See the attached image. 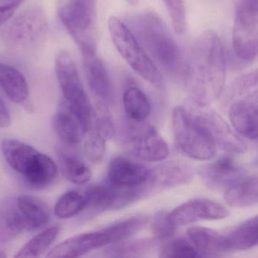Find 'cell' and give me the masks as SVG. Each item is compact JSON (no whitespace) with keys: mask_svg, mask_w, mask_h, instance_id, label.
I'll use <instances>...</instances> for the list:
<instances>
[{"mask_svg":"<svg viewBox=\"0 0 258 258\" xmlns=\"http://www.w3.org/2000/svg\"><path fill=\"white\" fill-rule=\"evenodd\" d=\"M176 228L169 218L168 214L160 212L155 216L152 224V230L155 238L167 239L174 233Z\"/></svg>","mask_w":258,"mask_h":258,"instance_id":"obj_32","label":"cell"},{"mask_svg":"<svg viewBox=\"0 0 258 258\" xmlns=\"http://www.w3.org/2000/svg\"><path fill=\"white\" fill-rule=\"evenodd\" d=\"M229 215L224 206L207 199H192L168 213L169 218L176 229L200 220H221Z\"/></svg>","mask_w":258,"mask_h":258,"instance_id":"obj_10","label":"cell"},{"mask_svg":"<svg viewBox=\"0 0 258 258\" xmlns=\"http://www.w3.org/2000/svg\"><path fill=\"white\" fill-rule=\"evenodd\" d=\"M12 118L10 111L4 101L0 98V128H7L11 126Z\"/></svg>","mask_w":258,"mask_h":258,"instance_id":"obj_35","label":"cell"},{"mask_svg":"<svg viewBox=\"0 0 258 258\" xmlns=\"http://www.w3.org/2000/svg\"><path fill=\"white\" fill-rule=\"evenodd\" d=\"M164 3L168 10L175 32L183 34L186 24L183 0H164Z\"/></svg>","mask_w":258,"mask_h":258,"instance_id":"obj_31","label":"cell"},{"mask_svg":"<svg viewBox=\"0 0 258 258\" xmlns=\"http://www.w3.org/2000/svg\"><path fill=\"white\" fill-rule=\"evenodd\" d=\"M52 122L57 135L70 146L79 144L90 129L64 100L58 105Z\"/></svg>","mask_w":258,"mask_h":258,"instance_id":"obj_14","label":"cell"},{"mask_svg":"<svg viewBox=\"0 0 258 258\" xmlns=\"http://www.w3.org/2000/svg\"><path fill=\"white\" fill-rule=\"evenodd\" d=\"M187 235L198 251L209 256L228 251L225 235L214 229L192 226L187 230Z\"/></svg>","mask_w":258,"mask_h":258,"instance_id":"obj_21","label":"cell"},{"mask_svg":"<svg viewBox=\"0 0 258 258\" xmlns=\"http://www.w3.org/2000/svg\"><path fill=\"white\" fill-rule=\"evenodd\" d=\"M123 107L126 115L137 122L142 121L149 117L151 105L145 93L137 88L126 89L123 96Z\"/></svg>","mask_w":258,"mask_h":258,"instance_id":"obj_25","label":"cell"},{"mask_svg":"<svg viewBox=\"0 0 258 258\" xmlns=\"http://www.w3.org/2000/svg\"><path fill=\"white\" fill-rule=\"evenodd\" d=\"M225 202L232 207L247 208L258 202V180L256 176H247L235 181L226 188Z\"/></svg>","mask_w":258,"mask_h":258,"instance_id":"obj_20","label":"cell"},{"mask_svg":"<svg viewBox=\"0 0 258 258\" xmlns=\"http://www.w3.org/2000/svg\"><path fill=\"white\" fill-rule=\"evenodd\" d=\"M7 256L5 252L3 251V250H0V258H6Z\"/></svg>","mask_w":258,"mask_h":258,"instance_id":"obj_37","label":"cell"},{"mask_svg":"<svg viewBox=\"0 0 258 258\" xmlns=\"http://www.w3.org/2000/svg\"><path fill=\"white\" fill-rule=\"evenodd\" d=\"M131 146L138 158L151 162L164 161L170 154L168 145L153 126H148L136 134Z\"/></svg>","mask_w":258,"mask_h":258,"instance_id":"obj_15","label":"cell"},{"mask_svg":"<svg viewBox=\"0 0 258 258\" xmlns=\"http://www.w3.org/2000/svg\"><path fill=\"white\" fill-rule=\"evenodd\" d=\"M107 138L93 127H90L86 134L84 150L87 160L93 164H99L102 161L105 152Z\"/></svg>","mask_w":258,"mask_h":258,"instance_id":"obj_29","label":"cell"},{"mask_svg":"<svg viewBox=\"0 0 258 258\" xmlns=\"http://www.w3.org/2000/svg\"><path fill=\"white\" fill-rule=\"evenodd\" d=\"M150 174L151 170L143 164L117 157L110 163L108 182L123 188H137L143 185Z\"/></svg>","mask_w":258,"mask_h":258,"instance_id":"obj_12","label":"cell"},{"mask_svg":"<svg viewBox=\"0 0 258 258\" xmlns=\"http://www.w3.org/2000/svg\"><path fill=\"white\" fill-rule=\"evenodd\" d=\"M108 30L114 46L126 63L146 81L156 87H161V73L143 50L132 31L116 17L110 18Z\"/></svg>","mask_w":258,"mask_h":258,"instance_id":"obj_6","label":"cell"},{"mask_svg":"<svg viewBox=\"0 0 258 258\" xmlns=\"http://www.w3.org/2000/svg\"><path fill=\"white\" fill-rule=\"evenodd\" d=\"M18 208L29 224L31 230L43 227L49 223L50 211L41 199L29 195L16 198Z\"/></svg>","mask_w":258,"mask_h":258,"instance_id":"obj_22","label":"cell"},{"mask_svg":"<svg viewBox=\"0 0 258 258\" xmlns=\"http://www.w3.org/2000/svg\"><path fill=\"white\" fill-rule=\"evenodd\" d=\"M190 71L199 101L209 102L220 96L226 79V58L221 40L214 31H205L198 37Z\"/></svg>","mask_w":258,"mask_h":258,"instance_id":"obj_2","label":"cell"},{"mask_svg":"<svg viewBox=\"0 0 258 258\" xmlns=\"http://www.w3.org/2000/svg\"><path fill=\"white\" fill-rule=\"evenodd\" d=\"M48 30L46 13L40 7H33L21 13L7 25L3 37L12 49L31 52L44 43Z\"/></svg>","mask_w":258,"mask_h":258,"instance_id":"obj_7","label":"cell"},{"mask_svg":"<svg viewBox=\"0 0 258 258\" xmlns=\"http://www.w3.org/2000/svg\"><path fill=\"white\" fill-rule=\"evenodd\" d=\"M158 255L164 258H194L199 256L197 249L183 238L169 241L161 247Z\"/></svg>","mask_w":258,"mask_h":258,"instance_id":"obj_30","label":"cell"},{"mask_svg":"<svg viewBox=\"0 0 258 258\" xmlns=\"http://www.w3.org/2000/svg\"><path fill=\"white\" fill-rule=\"evenodd\" d=\"M146 245L145 243H133V244H121L120 245L116 246L111 250V253H117V256H119L120 253H123L122 256H127V253H130L131 256H132V253H138V252L141 251L143 249L142 247H145Z\"/></svg>","mask_w":258,"mask_h":258,"instance_id":"obj_34","label":"cell"},{"mask_svg":"<svg viewBox=\"0 0 258 258\" xmlns=\"http://www.w3.org/2000/svg\"><path fill=\"white\" fill-rule=\"evenodd\" d=\"M258 241L257 217L244 222L225 235L226 248L231 250H244L254 247Z\"/></svg>","mask_w":258,"mask_h":258,"instance_id":"obj_23","label":"cell"},{"mask_svg":"<svg viewBox=\"0 0 258 258\" xmlns=\"http://www.w3.org/2000/svg\"><path fill=\"white\" fill-rule=\"evenodd\" d=\"M172 123L175 145L181 153L197 161H209L215 156V139L202 120L178 106L172 114Z\"/></svg>","mask_w":258,"mask_h":258,"instance_id":"obj_5","label":"cell"},{"mask_svg":"<svg viewBox=\"0 0 258 258\" xmlns=\"http://www.w3.org/2000/svg\"><path fill=\"white\" fill-rule=\"evenodd\" d=\"M59 226H54L45 229L30 239L18 251L16 257L37 258L49 250L60 233Z\"/></svg>","mask_w":258,"mask_h":258,"instance_id":"obj_24","label":"cell"},{"mask_svg":"<svg viewBox=\"0 0 258 258\" xmlns=\"http://www.w3.org/2000/svg\"><path fill=\"white\" fill-rule=\"evenodd\" d=\"M29 230L31 227L18 208L16 198H8L0 202V243L10 241Z\"/></svg>","mask_w":258,"mask_h":258,"instance_id":"obj_17","label":"cell"},{"mask_svg":"<svg viewBox=\"0 0 258 258\" xmlns=\"http://www.w3.org/2000/svg\"><path fill=\"white\" fill-rule=\"evenodd\" d=\"M108 240L103 230L75 235L55 245L46 257H79L95 249L108 245Z\"/></svg>","mask_w":258,"mask_h":258,"instance_id":"obj_11","label":"cell"},{"mask_svg":"<svg viewBox=\"0 0 258 258\" xmlns=\"http://www.w3.org/2000/svg\"><path fill=\"white\" fill-rule=\"evenodd\" d=\"M58 16L82 55L96 53L97 0H59Z\"/></svg>","mask_w":258,"mask_h":258,"instance_id":"obj_4","label":"cell"},{"mask_svg":"<svg viewBox=\"0 0 258 258\" xmlns=\"http://www.w3.org/2000/svg\"><path fill=\"white\" fill-rule=\"evenodd\" d=\"M86 208V202L81 191L72 190L64 193L57 201L54 208L58 218L68 219L78 215Z\"/></svg>","mask_w":258,"mask_h":258,"instance_id":"obj_28","label":"cell"},{"mask_svg":"<svg viewBox=\"0 0 258 258\" xmlns=\"http://www.w3.org/2000/svg\"><path fill=\"white\" fill-rule=\"evenodd\" d=\"M126 2L131 6H136L138 4L139 0H126Z\"/></svg>","mask_w":258,"mask_h":258,"instance_id":"obj_36","label":"cell"},{"mask_svg":"<svg viewBox=\"0 0 258 258\" xmlns=\"http://www.w3.org/2000/svg\"><path fill=\"white\" fill-rule=\"evenodd\" d=\"M58 156L61 173L68 180L82 185L91 179V170L79 158L61 151L58 152Z\"/></svg>","mask_w":258,"mask_h":258,"instance_id":"obj_26","label":"cell"},{"mask_svg":"<svg viewBox=\"0 0 258 258\" xmlns=\"http://www.w3.org/2000/svg\"><path fill=\"white\" fill-rule=\"evenodd\" d=\"M1 150L9 165L20 173L32 188H46L58 176L55 161L27 143L5 139L1 143Z\"/></svg>","mask_w":258,"mask_h":258,"instance_id":"obj_3","label":"cell"},{"mask_svg":"<svg viewBox=\"0 0 258 258\" xmlns=\"http://www.w3.org/2000/svg\"><path fill=\"white\" fill-rule=\"evenodd\" d=\"M130 23L134 35L163 71L177 79L189 75L183 51L156 13L143 12L130 19Z\"/></svg>","mask_w":258,"mask_h":258,"instance_id":"obj_1","label":"cell"},{"mask_svg":"<svg viewBox=\"0 0 258 258\" xmlns=\"http://www.w3.org/2000/svg\"><path fill=\"white\" fill-rule=\"evenodd\" d=\"M23 2L24 0H0V27L13 17Z\"/></svg>","mask_w":258,"mask_h":258,"instance_id":"obj_33","label":"cell"},{"mask_svg":"<svg viewBox=\"0 0 258 258\" xmlns=\"http://www.w3.org/2000/svg\"><path fill=\"white\" fill-rule=\"evenodd\" d=\"M55 66L57 80L64 101L84 123L91 127L94 112L80 78L78 68L69 51L61 50L57 54Z\"/></svg>","mask_w":258,"mask_h":258,"instance_id":"obj_8","label":"cell"},{"mask_svg":"<svg viewBox=\"0 0 258 258\" xmlns=\"http://www.w3.org/2000/svg\"><path fill=\"white\" fill-rule=\"evenodd\" d=\"M229 119L235 130L250 140L257 139V108L249 100L235 102L229 111Z\"/></svg>","mask_w":258,"mask_h":258,"instance_id":"obj_19","label":"cell"},{"mask_svg":"<svg viewBox=\"0 0 258 258\" xmlns=\"http://www.w3.org/2000/svg\"><path fill=\"white\" fill-rule=\"evenodd\" d=\"M235 53L244 61L257 55L258 0H240L235 11L232 31Z\"/></svg>","mask_w":258,"mask_h":258,"instance_id":"obj_9","label":"cell"},{"mask_svg":"<svg viewBox=\"0 0 258 258\" xmlns=\"http://www.w3.org/2000/svg\"><path fill=\"white\" fill-rule=\"evenodd\" d=\"M84 72L96 103L108 106L112 99V87L108 72L97 54L83 55Z\"/></svg>","mask_w":258,"mask_h":258,"instance_id":"obj_13","label":"cell"},{"mask_svg":"<svg viewBox=\"0 0 258 258\" xmlns=\"http://www.w3.org/2000/svg\"><path fill=\"white\" fill-rule=\"evenodd\" d=\"M0 87L12 102L31 108L29 86L26 78L18 69L0 62Z\"/></svg>","mask_w":258,"mask_h":258,"instance_id":"obj_16","label":"cell"},{"mask_svg":"<svg viewBox=\"0 0 258 258\" xmlns=\"http://www.w3.org/2000/svg\"><path fill=\"white\" fill-rule=\"evenodd\" d=\"M147 218L143 216H135L117 222L102 229L107 235L108 244H117L131 238L140 232L147 223Z\"/></svg>","mask_w":258,"mask_h":258,"instance_id":"obj_27","label":"cell"},{"mask_svg":"<svg viewBox=\"0 0 258 258\" xmlns=\"http://www.w3.org/2000/svg\"><path fill=\"white\" fill-rule=\"evenodd\" d=\"M239 166L230 157H223L208 164L201 171L204 180L215 188H227L242 177Z\"/></svg>","mask_w":258,"mask_h":258,"instance_id":"obj_18","label":"cell"}]
</instances>
